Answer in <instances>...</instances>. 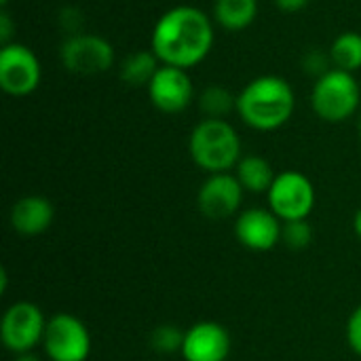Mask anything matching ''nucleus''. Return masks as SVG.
I'll return each mask as SVG.
<instances>
[{
	"instance_id": "f03ea898",
	"label": "nucleus",
	"mask_w": 361,
	"mask_h": 361,
	"mask_svg": "<svg viewBox=\"0 0 361 361\" xmlns=\"http://www.w3.org/2000/svg\"><path fill=\"white\" fill-rule=\"evenodd\" d=\"M296 110L292 85L275 74L252 78L237 95L239 118L256 131L281 129Z\"/></svg>"
},
{
	"instance_id": "9b49d317",
	"label": "nucleus",
	"mask_w": 361,
	"mask_h": 361,
	"mask_svg": "<svg viewBox=\"0 0 361 361\" xmlns=\"http://www.w3.org/2000/svg\"><path fill=\"white\" fill-rule=\"evenodd\" d=\"M243 192L245 190L235 173H212L197 192V207L212 220H224L237 214Z\"/></svg>"
},
{
	"instance_id": "f3484780",
	"label": "nucleus",
	"mask_w": 361,
	"mask_h": 361,
	"mask_svg": "<svg viewBox=\"0 0 361 361\" xmlns=\"http://www.w3.org/2000/svg\"><path fill=\"white\" fill-rule=\"evenodd\" d=\"M159 68L161 61L152 49L133 51L121 61V80L129 87H148Z\"/></svg>"
},
{
	"instance_id": "ddd939ff",
	"label": "nucleus",
	"mask_w": 361,
	"mask_h": 361,
	"mask_svg": "<svg viewBox=\"0 0 361 361\" xmlns=\"http://www.w3.org/2000/svg\"><path fill=\"white\" fill-rule=\"evenodd\" d=\"M231 355V334L218 322H199L186 330L182 357L186 361H226Z\"/></svg>"
},
{
	"instance_id": "4be33fe9",
	"label": "nucleus",
	"mask_w": 361,
	"mask_h": 361,
	"mask_svg": "<svg viewBox=\"0 0 361 361\" xmlns=\"http://www.w3.org/2000/svg\"><path fill=\"white\" fill-rule=\"evenodd\" d=\"M300 68H302V72H307L309 76H313L317 80L319 76L328 74L334 68V63H332L330 51H322V49L313 47V49H309V51L302 53Z\"/></svg>"
},
{
	"instance_id": "1a4fd4ad",
	"label": "nucleus",
	"mask_w": 361,
	"mask_h": 361,
	"mask_svg": "<svg viewBox=\"0 0 361 361\" xmlns=\"http://www.w3.org/2000/svg\"><path fill=\"white\" fill-rule=\"evenodd\" d=\"M42 66L38 55L21 44L11 42L0 49V89L11 97H25L40 87Z\"/></svg>"
},
{
	"instance_id": "393cba45",
	"label": "nucleus",
	"mask_w": 361,
	"mask_h": 361,
	"mask_svg": "<svg viewBox=\"0 0 361 361\" xmlns=\"http://www.w3.org/2000/svg\"><path fill=\"white\" fill-rule=\"evenodd\" d=\"M13 32H15V21H13V17L8 15V11L2 8V11H0V42H2V47L15 42V40H13Z\"/></svg>"
},
{
	"instance_id": "5701e85b",
	"label": "nucleus",
	"mask_w": 361,
	"mask_h": 361,
	"mask_svg": "<svg viewBox=\"0 0 361 361\" xmlns=\"http://www.w3.org/2000/svg\"><path fill=\"white\" fill-rule=\"evenodd\" d=\"M57 25L66 36H74L85 32V13L78 6H61L57 13Z\"/></svg>"
},
{
	"instance_id": "412c9836",
	"label": "nucleus",
	"mask_w": 361,
	"mask_h": 361,
	"mask_svg": "<svg viewBox=\"0 0 361 361\" xmlns=\"http://www.w3.org/2000/svg\"><path fill=\"white\" fill-rule=\"evenodd\" d=\"M281 241H283L290 250H305V247H309L311 241H313V228H311L309 220L283 222Z\"/></svg>"
},
{
	"instance_id": "423d86ee",
	"label": "nucleus",
	"mask_w": 361,
	"mask_h": 361,
	"mask_svg": "<svg viewBox=\"0 0 361 361\" xmlns=\"http://www.w3.org/2000/svg\"><path fill=\"white\" fill-rule=\"evenodd\" d=\"M47 322L49 319L44 317L38 305L27 300L13 302L2 315L0 341L6 347V351L15 355L32 353L38 345H42Z\"/></svg>"
},
{
	"instance_id": "2eb2a0df",
	"label": "nucleus",
	"mask_w": 361,
	"mask_h": 361,
	"mask_svg": "<svg viewBox=\"0 0 361 361\" xmlns=\"http://www.w3.org/2000/svg\"><path fill=\"white\" fill-rule=\"evenodd\" d=\"M212 17L226 32H243L258 17V0H216Z\"/></svg>"
},
{
	"instance_id": "f8f14e48",
	"label": "nucleus",
	"mask_w": 361,
	"mask_h": 361,
	"mask_svg": "<svg viewBox=\"0 0 361 361\" xmlns=\"http://www.w3.org/2000/svg\"><path fill=\"white\" fill-rule=\"evenodd\" d=\"M281 220L271 212L262 207L245 209L237 216L235 222V235L239 243L252 252H269L281 241Z\"/></svg>"
},
{
	"instance_id": "0eeeda50",
	"label": "nucleus",
	"mask_w": 361,
	"mask_h": 361,
	"mask_svg": "<svg viewBox=\"0 0 361 361\" xmlns=\"http://www.w3.org/2000/svg\"><path fill=\"white\" fill-rule=\"evenodd\" d=\"M267 197L269 209L281 222L307 220L315 207V186L302 171L296 169L277 173Z\"/></svg>"
},
{
	"instance_id": "a211bd4d",
	"label": "nucleus",
	"mask_w": 361,
	"mask_h": 361,
	"mask_svg": "<svg viewBox=\"0 0 361 361\" xmlns=\"http://www.w3.org/2000/svg\"><path fill=\"white\" fill-rule=\"evenodd\" d=\"M330 57L334 68L345 70L355 74L357 70H361V34L360 32H341L332 44H330Z\"/></svg>"
},
{
	"instance_id": "f257e3e1",
	"label": "nucleus",
	"mask_w": 361,
	"mask_h": 361,
	"mask_svg": "<svg viewBox=\"0 0 361 361\" xmlns=\"http://www.w3.org/2000/svg\"><path fill=\"white\" fill-rule=\"evenodd\" d=\"M214 38V17L192 4H178L157 19L150 34V49L163 66L190 70L207 59Z\"/></svg>"
},
{
	"instance_id": "b1692460",
	"label": "nucleus",
	"mask_w": 361,
	"mask_h": 361,
	"mask_svg": "<svg viewBox=\"0 0 361 361\" xmlns=\"http://www.w3.org/2000/svg\"><path fill=\"white\" fill-rule=\"evenodd\" d=\"M347 343L357 355H361V305L351 313L347 322Z\"/></svg>"
},
{
	"instance_id": "9d476101",
	"label": "nucleus",
	"mask_w": 361,
	"mask_h": 361,
	"mask_svg": "<svg viewBox=\"0 0 361 361\" xmlns=\"http://www.w3.org/2000/svg\"><path fill=\"white\" fill-rule=\"evenodd\" d=\"M150 104L165 114H180L184 112L195 99V85L188 70L176 66H163L152 76L150 85L146 87Z\"/></svg>"
},
{
	"instance_id": "6e6552de",
	"label": "nucleus",
	"mask_w": 361,
	"mask_h": 361,
	"mask_svg": "<svg viewBox=\"0 0 361 361\" xmlns=\"http://www.w3.org/2000/svg\"><path fill=\"white\" fill-rule=\"evenodd\" d=\"M42 349L51 361H87L91 353L89 328L76 315L57 313L47 322Z\"/></svg>"
},
{
	"instance_id": "aec40b11",
	"label": "nucleus",
	"mask_w": 361,
	"mask_h": 361,
	"mask_svg": "<svg viewBox=\"0 0 361 361\" xmlns=\"http://www.w3.org/2000/svg\"><path fill=\"white\" fill-rule=\"evenodd\" d=\"M184 336L186 332H182L178 326L171 324H163L157 326L150 334V347L161 353V355H169V353H182V345H184Z\"/></svg>"
},
{
	"instance_id": "7ed1b4c3",
	"label": "nucleus",
	"mask_w": 361,
	"mask_h": 361,
	"mask_svg": "<svg viewBox=\"0 0 361 361\" xmlns=\"http://www.w3.org/2000/svg\"><path fill=\"white\" fill-rule=\"evenodd\" d=\"M188 152L195 165L212 173H228L239 165L241 137L226 118H201L188 137Z\"/></svg>"
},
{
	"instance_id": "39448f33",
	"label": "nucleus",
	"mask_w": 361,
	"mask_h": 361,
	"mask_svg": "<svg viewBox=\"0 0 361 361\" xmlns=\"http://www.w3.org/2000/svg\"><path fill=\"white\" fill-rule=\"evenodd\" d=\"M59 61L72 74L91 76L108 72L116 61V53L108 38L93 32H80L63 38L59 47Z\"/></svg>"
},
{
	"instance_id": "c85d7f7f",
	"label": "nucleus",
	"mask_w": 361,
	"mask_h": 361,
	"mask_svg": "<svg viewBox=\"0 0 361 361\" xmlns=\"http://www.w3.org/2000/svg\"><path fill=\"white\" fill-rule=\"evenodd\" d=\"M8 2H11V0H0V4H2V6H6Z\"/></svg>"
},
{
	"instance_id": "bb28decb",
	"label": "nucleus",
	"mask_w": 361,
	"mask_h": 361,
	"mask_svg": "<svg viewBox=\"0 0 361 361\" xmlns=\"http://www.w3.org/2000/svg\"><path fill=\"white\" fill-rule=\"evenodd\" d=\"M353 228H355V233H357V237L361 239V207L355 212V218H353Z\"/></svg>"
},
{
	"instance_id": "c756f323",
	"label": "nucleus",
	"mask_w": 361,
	"mask_h": 361,
	"mask_svg": "<svg viewBox=\"0 0 361 361\" xmlns=\"http://www.w3.org/2000/svg\"><path fill=\"white\" fill-rule=\"evenodd\" d=\"M360 135H361V116H360Z\"/></svg>"
},
{
	"instance_id": "cd10ccee",
	"label": "nucleus",
	"mask_w": 361,
	"mask_h": 361,
	"mask_svg": "<svg viewBox=\"0 0 361 361\" xmlns=\"http://www.w3.org/2000/svg\"><path fill=\"white\" fill-rule=\"evenodd\" d=\"M15 361H42L38 355H34V353H21V355H17Z\"/></svg>"
},
{
	"instance_id": "4468645a",
	"label": "nucleus",
	"mask_w": 361,
	"mask_h": 361,
	"mask_svg": "<svg viewBox=\"0 0 361 361\" xmlns=\"http://www.w3.org/2000/svg\"><path fill=\"white\" fill-rule=\"evenodd\" d=\"M55 218V207L47 197L40 195H27L21 197L8 214V222L13 231H17L23 237H36L49 231Z\"/></svg>"
},
{
	"instance_id": "dca6fc26",
	"label": "nucleus",
	"mask_w": 361,
	"mask_h": 361,
	"mask_svg": "<svg viewBox=\"0 0 361 361\" xmlns=\"http://www.w3.org/2000/svg\"><path fill=\"white\" fill-rule=\"evenodd\" d=\"M235 169H237L235 176L241 182L243 190L245 192H254V195L269 192V188L273 186V182L277 178V173L273 171V165L264 157H260V154L243 157Z\"/></svg>"
},
{
	"instance_id": "20e7f679",
	"label": "nucleus",
	"mask_w": 361,
	"mask_h": 361,
	"mask_svg": "<svg viewBox=\"0 0 361 361\" xmlns=\"http://www.w3.org/2000/svg\"><path fill=\"white\" fill-rule=\"evenodd\" d=\"M361 102V89L355 74L332 68L319 76L311 89V108L326 123L349 121Z\"/></svg>"
},
{
	"instance_id": "a878e982",
	"label": "nucleus",
	"mask_w": 361,
	"mask_h": 361,
	"mask_svg": "<svg viewBox=\"0 0 361 361\" xmlns=\"http://www.w3.org/2000/svg\"><path fill=\"white\" fill-rule=\"evenodd\" d=\"M311 0H275L277 8L283 11V13H298L302 11Z\"/></svg>"
},
{
	"instance_id": "6ab92c4d",
	"label": "nucleus",
	"mask_w": 361,
	"mask_h": 361,
	"mask_svg": "<svg viewBox=\"0 0 361 361\" xmlns=\"http://www.w3.org/2000/svg\"><path fill=\"white\" fill-rule=\"evenodd\" d=\"M197 106L203 118H226L231 112H237V95L224 85H207L197 95Z\"/></svg>"
}]
</instances>
